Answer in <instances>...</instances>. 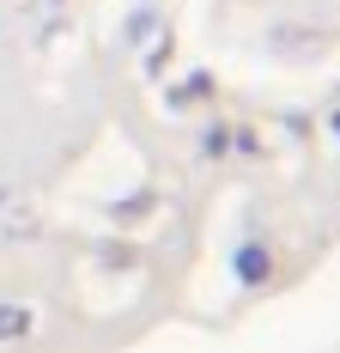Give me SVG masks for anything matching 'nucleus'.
<instances>
[{"label":"nucleus","mask_w":340,"mask_h":353,"mask_svg":"<svg viewBox=\"0 0 340 353\" xmlns=\"http://www.w3.org/2000/svg\"><path fill=\"white\" fill-rule=\"evenodd\" d=\"M237 274H243V281H262V274H268V256H262V244H249V250L237 256Z\"/></svg>","instance_id":"nucleus-1"},{"label":"nucleus","mask_w":340,"mask_h":353,"mask_svg":"<svg viewBox=\"0 0 340 353\" xmlns=\"http://www.w3.org/2000/svg\"><path fill=\"white\" fill-rule=\"evenodd\" d=\"M19 329H25V317H19V311H6V317H0V335H19Z\"/></svg>","instance_id":"nucleus-2"}]
</instances>
